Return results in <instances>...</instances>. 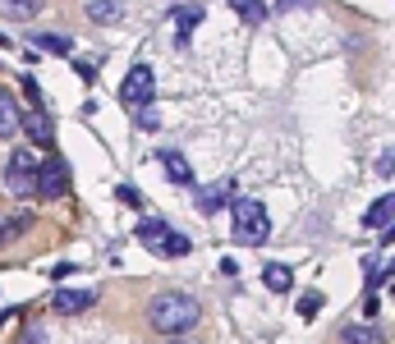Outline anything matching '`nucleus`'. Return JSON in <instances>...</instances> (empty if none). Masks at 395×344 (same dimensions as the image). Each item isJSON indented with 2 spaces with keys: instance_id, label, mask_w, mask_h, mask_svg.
Masks as SVG:
<instances>
[{
  "instance_id": "1",
  "label": "nucleus",
  "mask_w": 395,
  "mask_h": 344,
  "mask_svg": "<svg viewBox=\"0 0 395 344\" xmlns=\"http://www.w3.org/2000/svg\"><path fill=\"white\" fill-rule=\"evenodd\" d=\"M198 312H202V308H198L194 294L166 289V294H157V299H152L148 321H152V331H161V335H184V331H194Z\"/></svg>"
},
{
  "instance_id": "2",
  "label": "nucleus",
  "mask_w": 395,
  "mask_h": 344,
  "mask_svg": "<svg viewBox=\"0 0 395 344\" xmlns=\"http://www.w3.org/2000/svg\"><path fill=\"white\" fill-rule=\"evenodd\" d=\"M230 234H235V243H267V234H272L267 206L257 198H235L230 202Z\"/></svg>"
},
{
  "instance_id": "3",
  "label": "nucleus",
  "mask_w": 395,
  "mask_h": 344,
  "mask_svg": "<svg viewBox=\"0 0 395 344\" xmlns=\"http://www.w3.org/2000/svg\"><path fill=\"white\" fill-rule=\"evenodd\" d=\"M37 165H42V156L28 152V147H14V152H9L5 189L14 193V198H37Z\"/></svg>"
},
{
  "instance_id": "4",
  "label": "nucleus",
  "mask_w": 395,
  "mask_h": 344,
  "mask_svg": "<svg viewBox=\"0 0 395 344\" xmlns=\"http://www.w3.org/2000/svg\"><path fill=\"white\" fill-rule=\"evenodd\" d=\"M69 193V161L60 152H46L42 165H37V198H65Z\"/></svg>"
},
{
  "instance_id": "5",
  "label": "nucleus",
  "mask_w": 395,
  "mask_h": 344,
  "mask_svg": "<svg viewBox=\"0 0 395 344\" xmlns=\"http://www.w3.org/2000/svg\"><path fill=\"white\" fill-rule=\"evenodd\" d=\"M152 92H157V74H152V65L138 60L129 74H124V83H120V106L143 111V106H152Z\"/></svg>"
},
{
  "instance_id": "6",
  "label": "nucleus",
  "mask_w": 395,
  "mask_h": 344,
  "mask_svg": "<svg viewBox=\"0 0 395 344\" xmlns=\"http://www.w3.org/2000/svg\"><path fill=\"white\" fill-rule=\"evenodd\" d=\"M92 303H97L92 289H55L51 294V312L55 317H79V312H88Z\"/></svg>"
},
{
  "instance_id": "7",
  "label": "nucleus",
  "mask_w": 395,
  "mask_h": 344,
  "mask_svg": "<svg viewBox=\"0 0 395 344\" xmlns=\"http://www.w3.org/2000/svg\"><path fill=\"white\" fill-rule=\"evenodd\" d=\"M23 133L33 138V147H42V152H55V124L46 111H23Z\"/></svg>"
},
{
  "instance_id": "8",
  "label": "nucleus",
  "mask_w": 395,
  "mask_h": 344,
  "mask_svg": "<svg viewBox=\"0 0 395 344\" xmlns=\"http://www.w3.org/2000/svg\"><path fill=\"white\" fill-rule=\"evenodd\" d=\"M161 165H166L170 184H179V189H194V165H189L184 152H175V147H161Z\"/></svg>"
},
{
  "instance_id": "9",
  "label": "nucleus",
  "mask_w": 395,
  "mask_h": 344,
  "mask_svg": "<svg viewBox=\"0 0 395 344\" xmlns=\"http://www.w3.org/2000/svg\"><path fill=\"white\" fill-rule=\"evenodd\" d=\"M18 129H23V111H18L14 92H9V87H0V143H9Z\"/></svg>"
},
{
  "instance_id": "10",
  "label": "nucleus",
  "mask_w": 395,
  "mask_h": 344,
  "mask_svg": "<svg viewBox=\"0 0 395 344\" xmlns=\"http://www.w3.org/2000/svg\"><path fill=\"white\" fill-rule=\"evenodd\" d=\"M363 225H368V230H391L395 225V193H382V198L363 211Z\"/></svg>"
},
{
  "instance_id": "11",
  "label": "nucleus",
  "mask_w": 395,
  "mask_h": 344,
  "mask_svg": "<svg viewBox=\"0 0 395 344\" xmlns=\"http://www.w3.org/2000/svg\"><path fill=\"white\" fill-rule=\"evenodd\" d=\"M170 234H175V230H170V225L161 221V216H152V221H143V225H138V243H143V248H152L157 257H161V248H166Z\"/></svg>"
},
{
  "instance_id": "12",
  "label": "nucleus",
  "mask_w": 395,
  "mask_h": 344,
  "mask_svg": "<svg viewBox=\"0 0 395 344\" xmlns=\"http://www.w3.org/2000/svg\"><path fill=\"white\" fill-rule=\"evenodd\" d=\"M28 46L46 55H74V42L65 33H28Z\"/></svg>"
},
{
  "instance_id": "13",
  "label": "nucleus",
  "mask_w": 395,
  "mask_h": 344,
  "mask_svg": "<svg viewBox=\"0 0 395 344\" xmlns=\"http://www.w3.org/2000/svg\"><path fill=\"white\" fill-rule=\"evenodd\" d=\"M262 284L272 294H290L294 289V271L285 267V262H267V267H262Z\"/></svg>"
},
{
  "instance_id": "14",
  "label": "nucleus",
  "mask_w": 395,
  "mask_h": 344,
  "mask_svg": "<svg viewBox=\"0 0 395 344\" xmlns=\"http://www.w3.org/2000/svg\"><path fill=\"white\" fill-rule=\"evenodd\" d=\"M230 9H235L248 28H262L267 14H272V5H267V0H230Z\"/></svg>"
},
{
  "instance_id": "15",
  "label": "nucleus",
  "mask_w": 395,
  "mask_h": 344,
  "mask_svg": "<svg viewBox=\"0 0 395 344\" xmlns=\"http://www.w3.org/2000/svg\"><path fill=\"white\" fill-rule=\"evenodd\" d=\"M230 198H235V184L221 179V184H211V189L198 193V206H202V211H221V206H226Z\"/></svg>"
},
{
  "instance_id": "16",
  "label": "nucleus",
  "mask_w": 395,
  "mask_h": 344,
  "mask_svg": "<svg viewBox=\"0 0 395 344\" xmlns=\"http://www.w3.org/2000/svg\"><path fill=\"white\" fill-rule=\"evenodd\" d=\"M42 5H46V0H0V14H5V18H18V23H28V18L42 14Z\"/></svg>"
},
{
  "instance_id": "17",
  "label": "nucleus",
  "mask_w": 395,
  "mask_h": 344,
  "mask_svg": "<svg viewBox=\"0 0 395 344\" xmlns=\"http://www.w3.org/2000/svg\"><path fill=\"white\" fill-rule=\"evenodd\" d=\"M88 18H92V23H120V18H124V5H120V0H92V5H88Z\"/></svg>"
},
{
  "instance_id": "18",
  "label": "nucleus",
  "mask_w": 395,
  "mask_h": 344,
  "mask_svg": "<svg viewBox=\"0 0 395 344\" xmlns=\"http://www.w3.org/2000/svg\"><path fill=\"white\" fill-rule=\"evenodd\" d=\"M175 23H179V42H189V33L202 23V5H179L175 9Z\"/></svg>"
},
{
  "instance_id": "19",
  "label": "nucleus",
  "mask_w": 395,
  "mask_h": 344,
  "mask_svg": "<svg viewBox=\"0 0 395 344\" xmlns=\"http://www.w3.org/2000/svg\"><path fill=\"white\" fill-rule=\"evenodd\" d=\"M340 344H382V335L372 326H345L340 331Z\"/></svg>"
},
{
  "instance_id": "20",
  "label": "nucleus",
  "mask_w": 395,
  "mask_h": 344,
  "mask_svg": "<svg viewBox=\"0 0 395 344\" xmlns=\"http://www.w3.org/2000/svg\"><path fill=\"white\" fill-rule=\"evenodd\" d=\"M189 253H194V239H189V234H170L161 257H189Z\"/></svg>"
},
{
  "instance_id": "21",
  "label": "nucleus",
  "mask_w": 395,
  "mask_h": 344,
  "mask_svg": "<svg viewBox=\"0 0 395 344\" xmlns=\"http://www.w3.org/2000/svg\"><path fill=\"white\" fill-rule=\"evenodd\" d=\"M18 83H23V96L33 101V111H46V96H42V87H37V78L33 74H18Z\"/></svg>"
},
{
  "instance_id": "22",
  "label": "nucleus",
  "mask_w": 395,
  "mask_h": 344,
  "mask_svg": "<svg viewBox=\"0 0 395 344\" xmlns=\"http://www.w3.org/2000/svg\"><path fill=\"white\" fill-rule=\"evenodd\" d=\"M317 312H322V294H317V289H308L304 299H299V317H304V321H313Z\"/></svg>"
},
{
  "instance_id": "23",
  "label": "nucleus",
  "mask_w": 395,
  "mask_h": 344,
  "mask_svg": "<svg viewBox=\"0 0 395 344\" xmlns=\"http://www.w3.org/2000/svg\"><path fill=\"white\" fill-rule=\"evenodd\" d=\"M115 198H120L124 206H143V193L133 189V184H115Z\"/></svg>"
},
{
  "instance_id": "24",
  "label": "nucleus",
  "mask_w": 395,
  "mask_h": 344,
  "mask_svg": "<svg viewBox=\"0 0 395 344\" xmlns=\"http://www.w3.org/2000/svg\"><path fill=\"white\" fill-rule=\"evenodd\" d=\"M133 124H138V129H157V115H152V106H143V111H133Z\"/></svg>"
},
{
  "instance_id": "25",
  "label": "nucleus",
  "mask_w": 395,
  "mask_h": 344,
  "mask_svg": "<svg viewBox=\"0 0 395 344\" xmlns=\"http://www.w3.org/2000/svg\"><path fill=\"white\" fill-rule=\"evenodd\" d=\"M18 344H46V331L42 326H28L23 335H18Z\"/></svg>"
},
{
  "instance_id": "26",
  "label": "nucleus",
  "mask_w": 395,
  "mask_h": 344,
  "mask_svg": "<svg viewBox=\"0 0 395 344\" xmlns=\"http://www.w3.org/2000/svg\"><path fill=\"white\" fill-rule=\"evenodd\" d=\"M395 170V147H386V152H382V161H377V174H391Z\"/></svg>"
},
{
  "instance_id": "27",
  "label": "nucleus",
  "mask_w": 395,
  "mask_h": 344,
  "mask_svg": "<svg viewBox=\"0 0 395 344\" xmlns=\"http://www.w3.org/2000/svg\"><path fill=\"white\" fill-rule=\"evenodd\" d=\"M377 312H382V299H377V294H368V299H363V317H377Z\"/></svg>"
},
{
  "instance_id": "28",
  "label": "nucleus",
  "mask_w": 395,
  "mask_h": 344,
  "mask_svg": "<svg viewBox=\"0 0 395 344\" xmlns=\"http://www.w3.org/2000/svg\"><path fill=\"white\" fill-rule=\"evenodd\" d=\"M79 78H83V83H97V69H92L88 60H79Z\"/></svg>"
},
{
  "instance_id": "29",
  "label": "nucleus",
  "mask_w": 395,
  "mask_h": 344,
  "mask_svg": "<svg viewBox=\"0 0 395 344\" xmlns=\"http://www.w3.org/2000/svg\"><path fill=\"white\" fill-rule=\"evenodd\" d=\"M51 275H55V280H65V275H74V262H55V267H51Z\"/></svg>"
},
{
  "instance_id": "30",
  "label": "nucleus",
  "mask_w": 395,
  "mask_h": 344,
  "mask_svg": "<svg viewBox=\"0 0 395 344\" xmlns=\"http://www.w3.org/2000/svg\"><path fill=\"white\" fill-rule=\"evenodd\" d=\"M294 5H304V0H281V9H294Z\"/></svg>"
},
{
  "instance_id": "31",
  "label": "nucleus",
  "mask_w": 395,
  "mask_h": 344,
  "mask_svg": "<svg viewBox=\"0 0 395 344\" xmlns=\"http://www.w3.org/2000/svg\"><path fill=\"white\" fill-rule=\"evenodd\" d=\"M382 275H395V257H391V262H386V271H382Z\"/></svg>"
},
{
  "instance_id": "32",
  "label": "nucleus",
  "mask_w": 395,
  "mask_h": 344,
  "mask_svg": "<svg viewBox=\"0 0 395 344\" xmlns=\"http://www.w3.org/2000/svg\"><path fill=\"white\" fill-rule=\"evenodd\" d=\"M170 344H194V340H175V335H170Z\"/></svg>"
}]
</instances>
